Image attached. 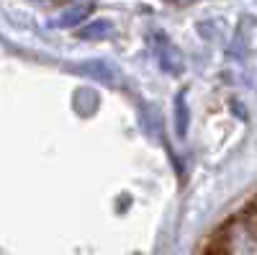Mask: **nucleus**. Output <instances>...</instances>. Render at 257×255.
Instances as JSON below:
<instances>
[{"instance_id":"1","label":"nucleus","mask_w":257,"mask_h":255,"mask_svg":"<svg viewBox=\"0 0 257 255\" xmlns=\"http://www.w3.org/2000/svg\"><path fill=\"white\" fill-rule=\"evenodd\" d=\"M157 52H160V62H162V67H165V70H170V72H178V70H180L183 59H180V54H178L173 47H170V41H167L165 36H160Z\"/></svg>"},{"instance_id":"2","label":"nucleus","mask_w":257,"mask_h":255,"mask_svg":"<svg viewBox=\"0 0 257 255\" xmlns=\"http://www.w3.org/2000/svg\"><path fill=\"white\" fill-rule=\"evenodd\" d=\"M90 11H93V6H90V3H85V6H75V8H70V11H64V13L54 21V26H75V24H82V21L90 16Z\"/></svg>"},{"instance_id":"3","label":"nucleus","mask_w":257,"mask_h":255,"mask_svg":"<svg viewBox=\"0 0 257 255\" xmlns=\"http://www.w3.org/2000/svg\"><path fill=\"white\" fill-rule=\"evenodd\" d=\"M111 34V24L108 21H95V24H88L80 29L82 39H98V36H108Z\"/></svg>"},{"instance_id":"4","label":"nucleus","mask_w":257,"mask_h":255,"mask_svg":"<svg viewBox=\"0 0 257 255\" xmlns=\"http://www.w3.org/2000/svg\"><path fill=\"white\" fill-rule=\"evenodd\" d=\"M175 126L180 137L188 134V103L183 96H178V103H175Z\"/></svg>"},{"instance_id":"5","label":"nucleus","mask_w":257,"mask_h":255,"mask_svg":"<svg viewBox=\"0 0 257 255\" xmlns=\"http://www.w3.org/2000/svg\"><path fill=\"white\" fill-rule=\"evenodd\" d=\"M82 70L88 72V75H93L95 80H103V82H111L113 80V72H111V67L105 65V62H88Z\"/></svg>"}]
</instances>
